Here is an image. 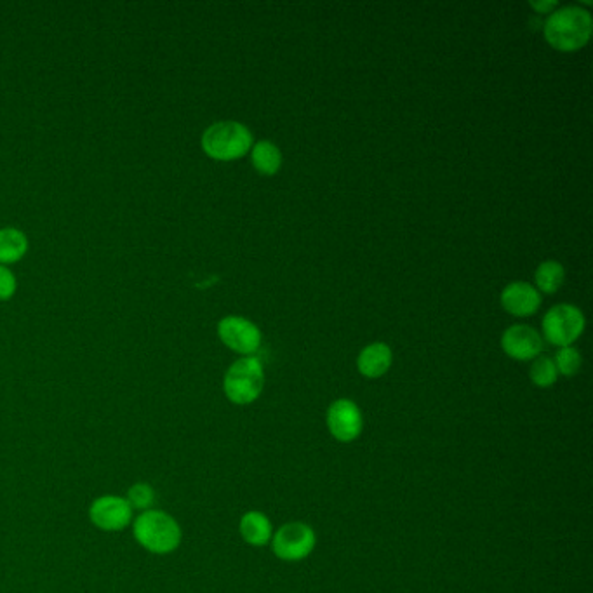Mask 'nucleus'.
I'll return each instance as SVG.
<instances>
[{
	"label": "nucleus",
	"instance_id": "f257e3e1",
	"mask_svg": "<svg viewBox=\"0 0 593 593\" xmlns=\"http://www.w3.org/2000/svg\"><path fill=\"white\" fill-rule=\"evenodd\" d=\"M592 14L580 6L560 7L548 16L545 39L550 46L571 53L588 44L592 37Z\"/></svg>",
	"mask_w": 593,
	"mask_h": 593
},
{
	"label": "nucleus",
	"instance_id": "f03ea898",
	"mask_svg": "<svg viewBox=\"0 0 593 593\" xmlns=\"http://www.w3.org/2000/svg\"><path fill=\"white\" fill-rule=\"evenodd\" d=\"M134 538L152 554L166 555L180 547L181 527L171 515L147 510L134 520Z\"/></svg>",
	"mask_w": 593,
	"mask_h": 593
},
{
	"label": "nucleus",
	"instance_id": "7ed1b4c3",
	"mask_svg": "<svg viewBox=\"0 0 593 593\" xmlns=\"http://www.w3.org/2000/svg\"><path fill=\"white\" fill-rule=\"evenodd\" d=\"M253 147V134L235 120H221L207 127L202 134V148L211 159L237 160Z\"/></svg>",
	"mask_w": 593,
	"mask_h": 593
},
{
	"label": "nucleus",
	"instance_id": "20e7f679",
	"mask_svg": "<svg viewBox=\"0 0 593 593\" xmlns=\"http://www.w3.org/2000/svg\"><path fill=\"white\" fill-rule=\"evenodd\" d=\"M263 385H265L263 366L260 360L254 357H244L234 362L228 367L223 380V390L227 399L237 406L253 404L263 392Z\"/></svg>",
	"mask_w": 593,
	"mask_h": 593
},
{
	"label": "nucleus",
	"instance_id": "39448f33",
	"mask_svg": "<svg viewBox=\"0 0 593 593\" xmlns=\"http://www.w3.org/2000/svg\"><path fill=\"white\" fill-rule=\"evenodd\" d=\"M585 331V315L574 305L550 308L543 319V334L555 347H571Z\"/></svg>",
	"mask_w": 593,
	"mask_h": 593
},
{
	"label": "nucleus",
	"instance_id": "423d86ee",
	"mask_svg": "<svg viewBox=\"0 0 593 593\" xmlns=\"http://www.w3.org/2000/svg\"><path fill=\"white\" fill-rule=\"evenodd\" d=\"M317 536L305 522H289L272 536V550L280 560L298 562L314 552Z\"/></svg>",
	"mask_w": 593,
	"mask_h": 593
},
{
	"label": "nucleus",
	"instance_id": "0eeeda50",
	"mask_svg": "<svg viewBox=\"0 0 593 593\" xmlns=\"http://www.w3.org/2000/svg\"><path fill=\"white\" fill-rule=\"evenodd\" d=\"M327 428L334 439L350 444L359 439L364 428V418L354 400L338 399L327 409Z\"/></svg>",
	"mask_w": 593,
	"mask_h": 593
},
{
	"label": "nucleus",
	"instance_id": "6e6552de",
	"mask_svg": "<svg viewBox=\"0 0 593 593\" xmlns=\"http://www.w3.org/2000/svg\"><path fill=\"white\" fill-rule=\"evenodd\" d=\"M218 336L230 350L237 354L251 355L260 348L261 333L251 320L230 315L220 320Z\"/></svg>",
	"mask_w": 593,
	"mask_h": 593
},
{
	"label": "nucleus",
	"instance_id": "1a4fd4ad",
	"mask_svg": "<svg viewBox=\"0 0 593 593\" xmlns=\"http://www.w3.org/2000/svg\"><path fill=\"white\" fill-rule=\"evenodd\" d=\"M89 517L93 520L94 526L100 527L103 531H122L133 519V508L127 503L126 498L107 494L93 501L89 508Z\"/></svg>",
	"mask_w": 593,
	"mask_h": 593
},
{
	"label": "nucleus",
	"instance_id": "9d476101",
	"mask_svg": "<svg viewBox=\"0 0 593 593\" xmlns=\"http://www.w3.org/2000/svg\"><path fill=\"white\" fill-rule=\"evenodd\" d=\"M503 352L515 360H533L543 350V340L536 329L529 326L508 327L501 338Z\"/></svg>",
	"mask_w": 593,
	"mask_h": 593
},
{
	"label": "nucleus",
	"instance_id": "9b49d317",
	"mask_svg": "<svg viewBox=\"0 0 593 593\" xmlns=\"http://www.w3.org/2000/svg\"><path fill=\"white\" fill-rule=\"evenodd\" d=\"M501 305L508 314L515 317H529L536 314L541 305V296L536 287L527 282H514L503 289Z\"/></svg>",
	"mask_w": 593,
	"mask_h": 593
},
{
	"label": "nucleus",
	"instance_id": "f8f14e48",
	"mask_svg": "<svg viewBox=\"0 0 593 593\" xmlns=\"http://www.w3.org/2000/svg\"><path fill=\"white\" fill-rule=\"evenodd\" d=\"M392 350L385 343H371L367 345L362 352H360L359 359H357V367H359L360 374L376 380L381 378L383 374L388 373V369L392 366Z\"/></svg>",
	"mask_w": 593,
	"mask_h": 593
},
{
	"label": "nucleus",
	"instance_id": "ddd939ff",
	"mask_svg": "<svg viewBox=\"0 0 593 593\" xmlns=\"http://www.w3.org/2000/svg\"><path fill=\"white\" fill-rule=\"evenodd\" d=\"M240 536L251 547H265L272 541L274 531L267 515L261 512H247L242 515L239 526Z\"/></svg>",
	"mask_w": 593,
	"mask_h": 593
},
{
	"label": "nucleus",
	"instance_id": "4468645a",
	"mask_svg": "<svg viewBox=\"0 0 593 593\" xmlns=\"http://www.w3.org/2000/svg\"><path fill=\"white\" fill-rule=\"evenodd\" d=\"M28 251L27 235L18 228L0 230V265L20 261Z\"/></svg>",
	"mask_w": 593,
	"mask_h": 593
},
{
	"label": "nucleus",
	"instance_id": "2eb2a0df",
	"mask_svg": "<svg viewBox=\"0 0 593 593\" xmlns=\"http://www.w3.org/2000/svg\"><path fill=\"white\" fill-rule=\"evenodd\" d=\"M251 160H253L254 169L265 176H272L282 166V154L279 148L275 147L272 141L267 140L254 145Z\"/></svg>",
	"mask_w": 593,
	"mask_h": 593
},
{
	"label": "nucleus",
	"instance_id": "dca6fc26",
	"mask_svg": "<svg viewBox=\"0 0 593 593\" xmlns=\"http://www.w3.org/2000/svg\"><path fill=\"white\" fill-rule=\"evenodd\" d=\"M564 279H566V270L559 261H543L536 270V284L541 293H557L564 284Z\"/></svg>",
	"mask_w": 593,
	"mask_h": 593
},
{
	"label": "nucleus",
	"instance_id": "f3484780",
	"mask_svg": "<svg viewBox=\"0 0 593 593\" xmlns=\"http://www.w3.org/2000/svg\"><path fill=\"white\" fill-rule=\"evenodd\" d=\"M531 381L536 387L548 388L555 385V381L559 378L557 367H555L554 360L550 357H536L529 371Z\"/></svg>",
	"mask_w": 593,
	"mask_h": 593
},
{
	"label": "nucleus",
	"instance_id": "a211bd4d",
	"mask_svg": "<svg viewBox=\"0 0 593 593\" xmlns=\"http://www.w3.org/2000/svg\"><path fill=\"white\" fill-rule=\"evenodd\" d=\"M554 364L557 367V373L571 378L581 369L580 352L573 347L560 348L559 352L555 354Z\"/></svg>",
	"mask_w": 593,
	"mask_h": 593
},
{
	"label": "nucleus",
	"instance_id": "6ab92c4d",
	"mask_svg": "<svg viewBox=\"0 0 593 593\" xmlns=\"http://www.w3.org/2000/svg\"><path fill=\"white\" fill-rule=\"evenodd\" d=\"M127 503L131 505V508H138L147 512L152 508L155 503V493L152 487L145 484V482H138L134 484L129 491H127Z\"/></svg>",
	"mask_w": 593,
	"mask_h": 593
},
{
	"label": "nucleus",
	"instance_id": "aec40b11",
	"mask_svg": "<svg viewBox=\"0 0 593 593\" xmlns=\"http://www.w3.org/2000/svg\"><path fill=\"white\" fill-rule=\"evenodd\" d=\"M16 277L9 268L0 265V301L9 300L13 298V294L16 293Z\"/></svg>",
	"mask_w": 593,
	"mask_h": 593
},
{
	"label": "nucleus",
	"instance_id": "412c9836",
	"mask_svg": "<svg viewBox=\"0 0 593 593\" xmlns=\"http://www.w3.org/2000/svg\"><path fill=\"white\" fill-rule=\"evenodd\" d=\"M529 6L533 7L538 14H552L559 6V2L557 0H538V2L531 0Z\"/></svg>",
	"mask_w": 593,
	"mask_h": 593
}]
</instances>
